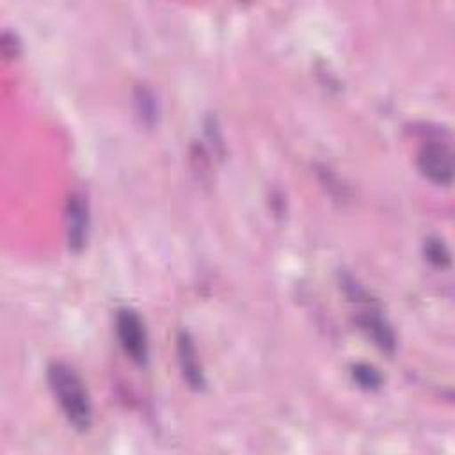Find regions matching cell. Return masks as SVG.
<instances>
[{"label": "cell", "instance_id": "obj_3", "mask_svg": "<svg viewBox=\"0 0 455 455\" xmlns=\"http://www.w3.org/2000/svg\"><path fill=\"white\" fill-rule=\"evenodd\" d=\"M421 174L435 185H450L453 180V155L446 142L427 140L418 153Z\"/></svg>", "mask_w": 455, "mask_h": 455}, {"label": "cell", "instance_id": "obj_9", "mask_svg": "<svg viewBox=\"0 0 455 455\" xmlns=\"http://www.w3.org/2000/svg\"><path fill=\"white\" fill-rule=\"evenodd\" d=\"M137 105H139V112L142 116L144 121H149L155 117V100L153 94L146 89H140L137 94Z\"/></svg>", "mask_w": 455, "mask_h": 455}, {"label": "cell", "instance_id": "obj_5", "mask_svg": "<svg viewBox=\"0 0 455 455\" xmlns=\"http://www.w3.org/2000/svg\"><path fill=\"white\" fill-rule=\"evenodd\" d=\"M176 354H178V364L187 386L192 387L194 391H201L206 384V379H204L201 359L197 355L196 343L187 331L178 332Z\"/></svg>", "mask_w": 455, "mask_h": 455}, {"label": "cell", "instance_id": "obj_7", "mask_svg": "<svg viewBox=\"0 0 455 455\" xmlns=\"http://www.w3.org/2000/svg\"><path fill=\"white\" fill-rule=\"evenodd\" d=\"M352 377L359 387L368 389V391H375L382 386V375L373 366L364 364V363L355 364L352 368Z\"/></svg>", "mask_w": 455, "mask_h": 455}, {"label": "cell", "instance_id": "obj_10", "mask_svg": "<svg viewBox=\"0 0 455 455\" xmlns=\"http://www.w3.org/2000/svg\"><path fill=\"white\" fill-rule=\"evenodd\" d=\"M20 50H21V44L16 39V36L11 32H4L2 34V52H4L5 59H16L20 55Z\"/></svg>", "mask_w": 455, "mask_h": 455}, {"label": "cell", "instance_id": "obj_6", "mask_svg": "<svg viewBox=\"0 0 455 455\" xmlns=\"http://www.w3.org/2000/svg\"><path fill=\"white\" fill-rule=\"evenodd\" d=\"M357 323L361 331L384 352L393 354L396 348V336L391 329V325L386 322V318L380 315L379 309L375 307H366L359 311L357 315Z\"/></svg>", "mask_w": 455, "mask_h": 455}, {"label": "cell", "instance_id": "obj_8", "mask_svg": "<svg viewBox=\"0 0 455 455\" xmlns=\"http://www.w3.org/2000/svg\"><path fill=\"white\" fill-rule=\"evenodd\" d=\"M425 256L432 265L441 267V268L450 267V263H451L450 251L441 238H428L425 242Z\"/></svg>", "mask_w": 455, "mask_h": 455}, {"label": "cell", "instance_id": "obj_4", "mask_svg": "<svg viewBox=\"0 0 455 455\" xmlns=\"http://www.w3.org/2000/svg\"><path fill=\"white\" fill-rule=\"evenodd\" d=\"M89 235V203L82 192H73L66 203V236L71 251L80 252Z\"/></svg>", "mask_w": 455, "mask_h": 455}, {"label": "cell", "instance_id": "obj_2", "mask_svg": "<svg viewBox=\"0 0 455 455\" xmlns=\"http://www.w3.org/2000/svg\"><path fill=\"white\" fill-rule=\"evenodd\" d=\"M116 332L126 355L137 364H146L149 357V343L144 322L137 311L121 307L116 315Z\"/></svg>", "mask_w": 455, "mask_h": 455}, {"label": "cell", "instance_id": "obj_1", "mask_svg": "<svg viewBox=\"0 0 455 455\" xmlns=\"http://www.w3.org/2000/svg\"><path fill=\"white\" fill-rule=\"evenodd\" d=\"M50 389L73 428L85 432L92 425V403L82 377L66 363L55 361L46 371Z\"/></svg>", "mask_w": 455, "mask_h": 455}]
</instances>
